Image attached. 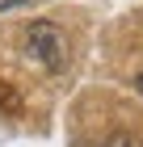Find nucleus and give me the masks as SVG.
Here are the masks:
<instances>
[{"label":"nucleus","instance_id":"nucleus-1","mask_svg":"<svg viewBox=\"0 0 143 147\" xmlns=\"http://www.w3.org/2000/svg\"><path fill=\"white\" fill-rule=\"evenodd\" d=\"M25 55L34 59V63H42L46 71H63V30H59L55 21H34L30 30H25Z\"/></svg>","mask_w":143,"mask_h":147},{"label":"nucleus","instance_id":"nucleus-2","mask_svg":"<svg viewBox=\"0 0 143 147\" xmlns=\"http://www.w3.org/2000/svg\"><path fill=\"white\" fill-rule=\"evenodd\" d=\"M0 109H4V113H17V109H21V101H17V92H13L9 84H4V80H0Z\"/></svg>","mask_w":143,"mask_h":147},{"label":"nucleus","instance_id":"nucleus-3","mask_svg":"<svg viewBox=\"0 0 143 147\" xmlns=\"http://www.w3.org/2000/svg\"><path fill=\"white\" fill-rule=\"evenodd\" d=\"M101 147H139V139H135V135H110Z\"/></svg>","mask_w":143,"mask_h":147},{"label":"nucleus","instance_id":"nucleus-4","mask_svg":"<svg viewBox=\"0 0 143 147\" xmlns=\"http://www.w3.org/2000/svg\"><path fill=\"white\" fill-rule=\"evenodd\" d=\"M139 92H143V76H139Z\"/></svg>","mask_w":143,"mask_h":147}]
</instances>
